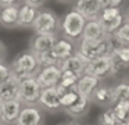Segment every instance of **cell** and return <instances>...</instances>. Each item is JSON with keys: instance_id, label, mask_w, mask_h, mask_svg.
<instances>
[{"instance_id": "41", "label": "cell", "mask_w": 129, "mask_h": 125, "mask_svg": "<svg viewBox=\"0 0 129 125\" xmlns=\"http://www.w3.org/2000/svg\"><path fill=\"white\" fill-rule=\"evenodd\" d=\"M64 125H78V124H64Z\"/></svg>"}, {"instance_id": "39", "label": "cell", "mask_w": 129, "mask_h": 125, "mask_svg": "<svg viewBox=\"0 0 129 125\" xmlns=\"http://www.w3.org/2000/svg\"><path fill=\"white\" fill-rule=\"evenodd\" d=\"M118 125H129V124H128V122H119Z\"/></svg>"}, {"instance_id": "22", "label": "cell", "mask_w": 129, "mask_h": 125, "mask_svg": "<svg viewBox=\"0 0 129 125\" xmlns=\"http://www.w3.org/2000/svg\"><path fill=\"white\" fill-rule=\"evenodd\" d=\"M89 102H90V99L83 97V96H81V94H79L78 99L75 100V103H74L71 107L67 108L68 114H71V115H74V117L83 115V114L87 111V108H89Z\"/></svg>"}, {"instance_id": "7", "label": "cell", "mask_w": 129, "mask_h": 125, "mask_svg": "<svg viewBox=\"0 0 129 125\" xmlns=\"http://www.w3.org/2000/svg\"><path fill=\"white\" fill-rule=\"evenodd\" d=\"M74 10L78 11L86 21H94L100 17L103 4L101 0H79L76 2Z\"/></svg>"}, {"instance_id": "1", "label": "cell", "mask_w": 129, "mask_h": 125, "mask_svg": "<svg viewBox=\"0 0 129 125\" xmlns=\"http://www.w3.org/2000/svg\"><path fill=\"white\" fill-rule=\"evenodd\" d=\"M85 25H86V19L76 10H71L62 18L61 29L68 40H76V39H82Z\"/></svg>"}, {"instance_id": "29", "label": "cell", "mask_w": 129, "mask_h": 125, "mask_svg": "<svg viewBox=\"0 0 129 125\" xmlns=\"http://www.w3.org/2000/svg\"><path fill=\"white\" fill-rule=\"evenodd\" d=\"M119 121L117 119L112 108H107L100 115V125H118Z\"/></svg>"}, {"instance_id": "26", "label": "cell", "mask_w": 129, "mask_h": 125, "mask_svg": "<svg viewBox=\"0 0 129 125\" xmlns=\"http://www.w3.org/2000/svg\"><path fill=\"white\" fill-rule=\"evenodd\" d=\"M111 58V74L112 75H122L129 71V64H125L122 60H119L117 54H110Z\"/></svg>"}, {"instance_id": "40", "label": "cell", "mask_w": 129, "mask_h": 125, "mask_svg": "<svg viewBox=\"0 0 129 125\" xmlns=\"http://www.w3.org/2000/svg\"><path fill=\"white\" fill-rule=\"evenodd\" d=\"M125 19H126V21H128V22H129V14H128V15H126V17H125Z\"/></svg>"}, {"instance_id": "6", "label": "cell", "mask_w": 129, "mask_h": 125, "mask_svg": "<svg viewBox=\"0 0 129 125\" xmlns=\"http://www.w3.org/2000/svg\"><path fill=\"white\" fill-rule=\"evenodd\" d=\"M83 74L92 75V77L97 78L100 81L103 78L108 77L111 74V58H110V56H104V57L89 61Z\"/></svg>"}, {"instance_id": "21", "label": "cell", "mask_w": 129, "mask_h": 125, "mask_svg": "<svg viewBox=\"0 0 129 125\" xmlns=\"http://www.w3.org/2000/svg\"><path fill=\"white\" fill-rule=\"evenodd\" d=\"M99 22H100L101 28L104 29V32L107 33V35H112V33H115L118 31V28L121 27V25L125 22V15L123 14H121V15L115 17V18H111V19H99Z\"/></svg>"}, {"instance_id": "9", "label": "cell", "mask_w": 129, "mask_h": 125, "mask_svg": "<svg viewBox=\"0 0 129 125\" xmlns=\"http://www.w3.org/2000/svg\"><path fill=\"white\" fill-rule=\"evenodd\" d=\"M99 86H100V79L92 77V75L83 74L79 77L78 82H76V86H75V90L78 94L90 99V96L94 93V90Z\"/></svg>"}, {"instance_id": "33", "label": "cell", "mask_w": 129, "mask_h": 125, "mask_svg": "<svg viewBox=\"0 0 129 125\" xmlns=\"http://www.w3.org/2000/svg\"><path fill=\"white\" fill-rule=\"evenodd\" d=\"M119 60H122L125 64H129V46H122L121 50L117 53Z\"/></svg>"}, {"instance_id": "15", "label": "cell", "mask_w": 129, "mask_h": 125, "mask_svg": "<svg viewBox=\"0 0 129 125\" xmlns=\"http://www.w3.org/2000/svg\"><path fill=\"white\" fill-rule=\"evenodd\" d=\"M21 110H22V103L20 100L3 103V119H2V122H4L7 125L15 124Z\"/></svg>"}, {"instance_id": "24", "label": "cell", "mask_w": 129, "mask_h": 125, "mask_svg": "<svg viewBox=\"0 0 129 125\" xmlns=\"http://www.w3.org/2000/svg\"><path fill=\"white\" fill-rule=\"evenodd\" d=\"M38 60L39 67L45 68V67H51V65H60L58 58L56 57V54L53 53V50H49V52H43V53H36L35 54Z\"/></svg>"}, {"instance_id": "17", "label": "cell", "mask_w": 129, "mask_h": 125, "mask_svg": "<svg viewBox=\"0 0 129 125\" xmlns=\"http://www.w3.org/2000/svg\"><path fill=\"white\" fill-rule=\"evenodd\" d=\"M53 53L56 54V57L58 58L60 63H61V61L67 60L71 56L75 54V46L68 39H57L56 44L53 47Z\"/></svg>"}, {"instance_id": "20", "label": "cell", "mask_w": 129, "mask_h": 125, "mask_svg": "<svg viewBox=\"0 0 129 125\" xmlns=\"http://www.w3.org/2000/svg\"><path fill=\"white\" fill-rule=\"evenodd\" d=\"M118 102H129V82H119L112 86L111 104L114 106Z\"/></svg>"}, {"instance_id": "37", "label": "cell", "mask_w": 129, "mask_h": 125, "mask_svg": "<svg viewBox=\"0 0 129 125\" xmlns=\"http://www.w3.org/2000/svg\"><path fill=\"white\" fill-rule=\"evenodd\" d=\"M4 57H6V47H4V44L0 42V63H3Z\"/></svg>"}, {"instance_id": "23", "label": "cell", "mask_w": 129, "mask_h": 125, "mask_svg": "<svg viewBox=\"0 0 129 125\" xmlns=\"http://www.w3.org/2000/svg\"><path fill=\"white\" fill-rule=\"evenodd\" d=\"M94 97V100L100 104H111V97H112V86H106L100 85L94 90V93L92 94Z\"/></svg>"}, {"instance_id": "31", "label": "cell", "mask_w": 129, "mask_h": 125, "mask_svg": "<svg viewBox=\"0 0 129 125\" xmlns=\"http://www.w3.org/2000/svg\"><path fill=\"white\" fill-rule=\"evenodd\" d=\"M121 14H122L121 8H103L100 17H99V19H104V21H106V19L115 18V17L121 15Z\"/></svg>"}, {"instance_id": "14", "label": "cell", "mask_w": 129, "mask_h": 125, "mask_svg": "<svg viewBox=\"0 0 129 125\" xmlns=\"http://www.w3.org/2000/svg\"><path fill=\"white\" fill-rule=\"evenodd\" d=\"M39 103L42 107L47 108V110H58L61 107L60 104V96L57 94L56 86L54 88H46L42 89L39 96Z\"/></svg>"}, {"instance_id": "4", "label": "cell", "mask_w": 129, "mask_h": 125, "mask_svg": "<svg viewBox=\"0 0 129 125\" xmlns=\"http://www.w3.org/2000/svg\"><path fill=\"white\" fill-rule=\"evenodd\" d=\"M40 92L42 86L39 85L36 78H28L20 83V102L26 106H35L39 102Z\"/></svg>"}, {"instance_id": "11", "label": "cell", "mask_w": 129, "mask_h": 125, "mask_svg": "<svg viewBox=\"0 0 129 125\" xmlns=\"http://www.w3.org/2000/svg\"><path fill=\"white\" fill-rule=\"evenodd\" d=\"M13 64H15L20 69H22L24 72L32 75V77H35L38 74L39 64H38V60H36L34 53H21L14 60Z\"/></svg>"}, {"instance_id": "5", "label": "cell", "mask_w": 129, "mask_h": 125, "mask_svg": "<svg viewBox=\"0 0 129 125\" xmlns=\"http://www.w3.org/2000/svg\"><path fill=\"white\" fill-rule=\"evenodd\" d=\"M61 75L62 71L60 69L58 65H51L40 68L38 71V74L35 75V78L39 82V85L42 86V89H46V88H54V86L58 85Z\"/></svg>"}, {"instance_id": "30", "label": "cell", "mask_w": 129, "mask_h": 125, "mask_svg": "<svg viewBox=\"0 0 129 125\" xmlns=\"http://www.w3.org/2000/svg\"><path fill=\"white\" fill-rule=\"evenodd\" d=\"M78 96H79V94L76 93L75 89L68 90L65 94H62V96L60 97V104H61V107H65V108L71 107V106L75 103V100L78 99Z\"/></svg>"}, {"instance_id": "35", "label": "cell", "mask_w": 129, "mask_h": 125, "mask_svg": "<svg viewBox=\"0 0 129 125\" xmlns=\"http://www.w3.org/2000/svg\"><path fill=\"white\" fill-rule=\"evenodd\" d=\"M25 4H28L29 7L35 8V10H39V8H42L43 6H45V2H42V0H26V2H24Z\"/></svg>"}, {"instance_id": "16", "label": "cell", "mask_w": 129, "mask_h": 125, "mask_svg": "<svg viewBox=\"0 0 129 125\" xmlns=\"http://www.w3.org/2000/svg\"><path fill=\"white\" fill-rule=\"evenodd\" d=\"M56 42H57L56 33L54 35H36V38L32 42V53L36 54V53L53 50Z\"/></svg>"}, {"instance_id": "19", "label": "cell", "mask_w": 129, "mask_h": 125, "mask_svg": "<svg viewBox=\"0 0 129 125\" xmlns=\"http://www.w3.org/2000/svg\"><path fill=\"white\" fill-rule=\"evenodd\" d=\"M38 10L29 7L28 4L24 3L20 8H18V25H22V27H28V25H32L36 18Z\"/></svg>"}, {"instance_id": "13", "label": "cell", "mask_w": 129, "mask_h": 125, "mask_svg": "<svg viewBox=\"0 0 129 125\" xmlns=\"http://www.w3.org/2000/svg\"><path fill=\"white\" fill-rule=\"evenodd\" d=\"M17 125H40L42 124V114L39 108L35 106H28L21 110L18 119L15 122Z\"/></svg>"}, {"instance_id": "38", "label": "cell", "mask_w": 129, "mask_h": 125, "mask_svg": "<svg viewBox=\"0 0 129 125\" xmlns=\"http://www.w3.org/2000/svg\"><path fill=\"white\" fill-rule=\"evenodd\" d=\"M3 119V103L0 102V122Z\"/></svg>"}, {"instance_id": "25", "label": "cell", "mask_w": 129, "mask_h": 125, "mask_svg": "<svg viewBox=\"0 0 129 125\" xmlns=\"http://www.w3.org/2000/svg\"><path fill=\"white\" fill-rule=\"evenodd\" d=\"M115 117L119 122H128L129 119V102H118L112 106Z\"/></svg>"}, {"instance_id": "28", "label": "cell", "mask_w": 129, "mask_h": 125, "mask_svg": "<svg viewBox=\"0 0 129 125\" xmlns=\"http://www.w3.org/2000/svg\"><path fill=\"white\" fill-rule=\"evenodd\" d=\"M112 35H114L123 46H129V22L125 19V22H123V24L118 28L117 32L112 33Z\"/></svg>"}, {"instance_id": "34", "label": "cell", "mask_w": 129, "mask_h": 125, "mask_svg": "<svg viewBox=\"0 0 129 125\" xmlns=\"http://www.w3.org/2000/svg\"><path fill=\"white\" fill-rule=\"evenodd\" d=\"M103 8H119V6L122 4L121 0H101Z\"/></svg>"}, {"instance_id": "27", "label": "cell", "mask_w": 129, "mask_h": 125, "mask_svg": "<svg viewBox=\"0 0 129 125\" xmlns=\"http://www.w3.org/2000/svg\"><path fill=\"white\" fill-rule=\"evenodd\" d=\"M78 79H79V77H78V75H75V74H72V72H62L61 79H60L58 85L71 90V89H75Z\"/></svg>"}, {"instance_id": "8", "label": "cell", "mask_w": 129, "mask_h": 125, "mask_svg": "<svg viewBox=\"0 0 129 125\" xmlns=\"http://www.w3.org/2000/svg\"><path fill=\"white\" fill-rule=\"evenodd\" d=\"M87 63H89V61H87L86 58H83L78 52H75L74 56H71L70 58L61 61L58 67L62 72H72V74L81 77V75H83Z\"/></svg>"}, {"instance_id": "3", "label": "cell", "mask_w": 129, "mask_h": 125, "mask_svg": "<svg viewBox=\"0 0 129 125\" xmlns=\"http://www.w3.org/2000/svg\"><path fill=\"white\" fill-rule=\"evenodd\" d=\"M58 25V19L51 11H38L32 28L36 35H54Z\"/></svg>"}, {"instance_id": "42", "label": "cell", "mask_w": 129, "mask_h": 125, "mask_svg": "<svg viewBox=\"0 0 129 125\" xmlns=\"http://www.w3.org/2000/svg\"><path fill=\"white\" fill-rule=\"evenodd\" d=\"M128 124H129V119H128Z\"/></svg>"}, {"instance_id": "10", "label": "cell", "mask_w": 129, "mask_h": 125, "mask_svg": "<svg viewBox=\"0 0 129 125\" xmlns=\"http://www.w3.org/2000/svg\"><path fill=\"white\" fill-rule=\"evenodd\" d=\"M14 100H20V83L14 78H10L0 85V102L9 103Z\"/></svg>"}, {"instance_id": "18", "label": "cell", "mask_w": 129, "mask_h": 125, "mask_svg": "<svg viewBox=\"0 0 129 125\" xmlns=\"http://www.w3.org/2000/svg\"><path fill=\"white\" fill-rule=\"evenodd\" d=\"M18 4L11 7H4L0 10V22L6 27H15L18 25Z\"/></svg>"}, {"instance_id": "32", "label": "cell", "mask_w": 129, "mask_h": 125, "mask_svg": "<svg viewBox=\"0 0 129 125\" xmlns=\"http://www.w3.org/2000/svg\"><path fill=\"white\" fill-rule=\"evenodd\" d=\"M11 78V69L9 65H6L4 63H0V85L4 83L6 81H9Z\"/></svg>"}, {"instance_id": "36", "label": "cell", "mask_w": 129, "mask_h": 125, "mask_svg": "<svg viewBox=\"0 0 129 125\" xmlns=\"http://www.w3.org/2000/svg\"><path fill=\"white\" fill-rule=\"evenodd\" d=\"M17 2H13V0H0V6L2 7H11V6H15Z\"/></svg>"}, {"instance_id": "12", "label": "cell", "mask_w": 129, "mask_h": 125, "mask_svg": "<svg viewBox=\"0 0 129 125\" xmlns=\"http://www.w3.org/2000/svg\"><path fill=\"white\" fill-rule=\"evenodd\" d=\"M107 33L101 28L99 19L94 21H86V25L83 28V33H82V39L83 40H90V42H99L107 39Z\"/></svg>"}, {"instance_id": "2", "label": "cell", "mask_w": 129, "mask_h": 125, "mask_svg": "<svg viewBox=\"0 0 129 125\" xmlns=\"http://www.w3.org/2000/svg\"><path fill=\"white\" fill-rule=\"evenodd\" d=\"M78 53L83 58H86L87 61L96 60V58L104 57V56H110L107 39L99 40V42H90V40H83V39H81Z\"/></svg>"}]
</instances>
